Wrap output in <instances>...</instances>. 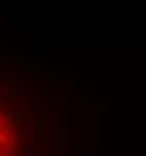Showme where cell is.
<instances>
[{
  "label": "cell",
  "mask_w": 146,
  "mask_h": 156,
  "mask_svg": "<svg viewBox=\"0 0 146 156\" xmlns=\"http://www.w3.org/2000/svg\"><path fill=\"white\" fill-rule=\"evenodd\" d=\"M19 131L13 115L0 106V156H19Z\"/></svg>",
  "instance_id": "obj_1"
}]
</instances>
